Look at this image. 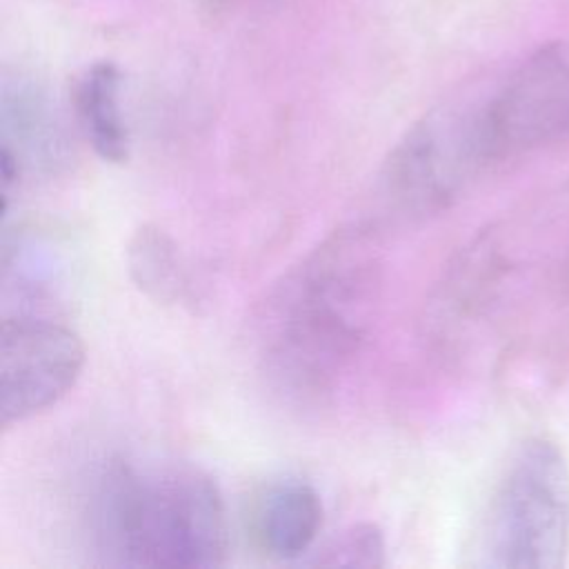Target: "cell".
Returning a JSON list of instances; mask_svg holds the SVG:
<instances>
[{"label":"cell","instance_id":"6da1fadb","mask_svg":"<svg viewBox=\"0 0 569 569\" xmlns=\"http://www.w3.org/2000/svg\"><path fill=\"white\" fill-rule=\"evenodd\" d=\"M373 229L345 224L313 247L267 296L258 318L260 362L291 398L329 393L371 329L382 287Z\"/></svg>","mask_w":569,"mask_h":569},{"label":"cell","instance_id":"7a4b0ae2","mask_svg":"<svg viewBox=\"0 0 569 569\" xmlns=\"http://www.w3.org/2000/svg\"><path fill=\"white\" fill-rule=\"evenodd\" d=\"M96 553L111 567H222L227 509L218 485L193 467L140 469L109 460L89 507Z\"/></svg>","mask_w":569,"mask_h":569},{"label":"cell","instance_id":"3957f363","mask_svg":"<svg viewBox=\"0 0 569 569\" xmlns=\"http://www.w3.org/2000/svg\"><path fill=\"white\" fill-rule=\"evenodd\" d=\"M567 551L569 467L556 442L529 438L513 453L489 505L485 562L502 569H558Z\"/></svg>","mask_w":569,"mask_h":569},{"label":"cell","instance_id":"277c9868","mask_svg":"<svg viewBox=\"0 0 569 569\" xmlns=\"http://www.w3.org/2000/svg\"><path fill=\"white\" fill-rule=\"evenodd\" d=\"M480 104L438 107L405 131L382 169L396 204L418 213L438 211L491 167Z\"/></svg>","mask_w":569,"mask_h":569},{"label":"cell","instance_id":"5b68a950","mask_svg":"<svg viewBox=\"0 0 569 569\" xmlns=\"http://www.w3.org/2000/svg\"><path fill=\"white\" fill-rule=\"evenodd\" d=\"M84 367L80 336L47 316L16 311L0 325V427L20 425L60 402Z\"/></svg>","mask_w":569,"mask_h":569},{"label":"cell","instance_id":"8992f818","mask_svg":"<svg viewBox=\"0 0 569 569\" xmlns=\"http://www.w3.org/2000/svg\"><path fill=\"white\" fill-rule=\"evenodd\" d=\"M491 164L569 131V44L531 53L480 104Z\"/></svg>","mask_w":569,"mask_h":569},{"label":"cell","instance_id":"52a82bcc","mask_svg":"<svg viewBox=\"0 0 569 569\" xmlns=\"http://www.w3.org/2000/svg\"><path fill=\"white\" fill-rule=\"evenodd\" d=\"M71 142L47 89L20 71L0 80V158L20 173H56L71 158Z\"/></svg>","mask_w":569,"mask_h":569},{"label":"cell","instance_id":"ba28073f","mask_svg":"<svg viewBox=\"0 0 569 569\" xmlns=\"http://www.w3.org/2000/svg\"><path fill=\"white\" fill-rule=\"evenodd\" d=\"M322 500L305 480H280L258 498L253 529L269 556L296 560L307 553L322 527Z\"/></svg>","mask_w":569,"mask_h":569},{"label":"cell","instance_id":"9c48e42d","mask_svg":"<svg viewBox=\"0 0 569 569\" xmlns=\"http://www.w3.org/2000/svg\"><path fill=\"white\" fill-rule=\"evenodd\" d=\"M73 111L84 140L104 162L129 158V131L120 109V71L102 60L87 67L73 84Z\"/></svg>","mask_w":569,"mask_h":569},{"label":"cell","instance_id":"30bf717a","mask_svg":"<svg viewBox=\"0 0 569 569\" xmlns=\"http://www.w3.org/2000/svg\"><path fill=\"white\" fill-rule=\"evenodd\" d=\"M127 271L140 293L173 305L187 291V273L173 238L158 224H142L127 244Z\"/></svg>","mask_w":569,"mask_h":569},{"label":"cell","instance_id":"8fae6325","mask_svg":"<svg viewBox=\"0 0 569 569\" xmlns=\"http://www.w3.org/2000/svg\"><path fill=\"white\" fill-rule=\"evenodd\" d=\"M318 567H349V569H378L387 562L385 533L373 522H358L336 533L309 560Z\"/></svg>","mask_w":569,"mask_h":569},{"label":"cell","instance_id":"7c38bea8","mask_svg":"<svg viewBox=\"0 0 569 569\" xmlns=\"http://www.w3.org/2000/svg\"><path fill=\"white\" fill-rule=\"evenodd\" d=\"M189 2L196 4V7H202V9H224V7H231L238 0H189Z\"/></svg>","mask_w":569,"mask_h":569}]
</instances>
